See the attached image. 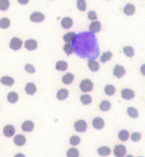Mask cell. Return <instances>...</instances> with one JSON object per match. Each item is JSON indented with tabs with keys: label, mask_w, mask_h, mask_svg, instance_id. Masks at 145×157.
<instances>
[{
	"label": "cell",
	"mask_w": 145,
	"mask_h": 157,
	"mask_svg": "<svg viewBox=\"0 0 145 157\" xmlns=\"http://www.w3.org/2000/svg\"><path fill=\"white\" fill-rule=\"evenodd\" d=\"M72 46L80 57H88L90 61H92L99 55V49L93 33L82 32L76 34Z\"/></svg>",
	"instance_id": "cell-1"
},
{
	"label": "cell",
	"mask_w": 145,
	"mask_h": 157,
	"mask_svg": "<svg viewBox=\"0 0 145 157\" xmlns=\"http://www.w3.org/2000/svg\"><path fill=\"white\" fill-rule=\"evenodd\" d=\"M80 88L82 92H90L93 88V84L89 79H85L80 83Z\"/></svg>",
	"instance_id": "cell-2"
},
{
	"label": "cell",
	"mask_w": 145,
	"mask_h": 157,
	"mask_svg": "<svg viewBox=\"0 0 145 157\" xmlns=\"http://www.w3.org/2000/svg\"><path fill=\"white\" fill-rule=\"evenodd\" d=\"M74 128L77 132H85L87 129V123L85 120H80L76 121L74 124Z\"/></svg>",
	"instance_id": "cell-3"
},
{
	"label": "cell",
	"mask_w": 145,
	"mask_h": 157,
	"mask_svg": "<svg viewBox=\"0 0 145 157\" xmlns=\"http://www.w3.org/2000/svg\"><path fill=\"white\" fill-rule=\"evenodd\" d=\"M126 153V148L123 145H117L114 149V155L115 157H123Z\"/></svg>",
	"instance_id": "cell-4"
},
{
	"label": "cell",
	"mask_w": 145,
	"mask_h": 157,
	"mask_svg": "<svg viewBox=\"0 0 145 157\" xmlns=\"http://www.w3.org/2000/svg\"><path fill=\"white\" fill-rule=\"evenodd\" d=\"M21 45H22V41L21 39H19L18 38H11V42H10V48L11 49L17 51L21 48Z\"/></svg>",
	"instance_id": "cell-5"
},
{
	"label": "cell",
	"mask_w": 145,
	"mask_h": 157,
	"mask_svg": "<svg viewBox=\"0 0 145 157\" xmlns=\"http://www.w3.org/2000/svg\"><path fill=\"white\" fill-rule=\"evenodd\" d=\"M113 74L116 77L120 78L122 76H124V75L125 74V69L124 68V67H122L121 65H115L113 70Z\"/></svg>",
	"instance_id": "cell-6"
},
{
	"label": "cell",
	"mask_w": 145,
	"mask_h": 157,
	"mask_svg": "<svg viewBox=\"0 0 145 157\" xmlns=\"http://www.w3.org/2000/svg\"><path fill=\"white\" fill-rule=\"evenodd\" d=\"M134 92L131 89H124L122 90V97L124 100H131L134 97Z\"/></svg>",
	"instance_id": "cell-7"
},
{
	"label": "cell",
	"mask_w": 145,
	"mask_h": 157,
	"mask_svg": "<svg viewBox=\"0 0 145 157\" xmlns=\"http://www.w3.org/2000/svg\"><path fill=\"white\" fill-rule=\"evenodd\" d=\"M30 19L32 22H42L44 19V14L36 11V12H34V13L31 15Z\"/></svg>",
	"instance_id": "cell-8"
},
{
	"label": "cell",
	"mask_w": 145,
	"mask_h": 157,
	"mask_svg": "<svg viewBox=\"0 0 145 157\" xmlns=\"http://www.w3.org/2000/svg\"><path fill=\"white\" fill-rule=\"evenodd\" d=\"M104 125H105V122L101 117H95L92 121V126H94V128L97 129V130L102 129Z\"/></svg>",
	"instance_id": "cell-9"
},
{
	"label": "cell",
	"mask_w": 145,
	"mask_h": 157,
	"mask_svg": "<svg viewBox=\"0 0 145 157\" xmlns=\"http://www.w3.org/2000/svg\"><path fill=\"white\" fill-rule=\"evenodd\" d=\"M101 30V23L99 21H95L90 25V31L91 33H96Z\"/></svg>",
	"instance_id": "cell-10"
},
{
	"label": "cell",
	"mask_w": 145,
	"mask_h": 157,
	"mask_svg": "<svg viewBox=\"0 0 145 157\" xmlns=\"http://www.w3.org/2000/svg\"><path fill=\"white\" fill-rule=\"evenodd\" d=\"M34 127V123L31 120L25 121V122L23 123L22 126H21V128H22V130H24L25 132H31V131H32Z\"/></svg>",
	"instance_id": "cell-11"
},
{
	"label": "cell",
	"mask_w": 145,
	"mask_h": 157,
	"mask_svg": "<svg viewBox=\"0 0 145 157\" xmlns=\"http://www.w3.org/2000/svg\"><path fill=\"white\" fill-rule=\"evenodd\" d=\"M4 135L7 137H11L15 134V128L11 125H7L3 129Z\"/></svg>",
	"instance_id": "cell-12"
},
{
	"label": "cell",
	"mask_w": 145,
	"mask_h": 157,
	"mask_svg": "<svg viewBox=\"0 0 145 157\" xmlns=\"http://www.w3.org/2000/svg\"><path fill=\"white\" fill-rule=\"evenodd\" d=\"M25 47L28 50H30V51H33V50H35L38 47V43L34 39H29V40L26 41L25 43Z\"/></svg>",
	"instance_id": "cell-13"
},
{
	"label": "cell",
	"mask_w": 145,
	"mask_h": 157,
	"mask_svg": "<svg viewBox=\"0 0 145 157\" xmlns=\"http://www.w3.org/2000/svg\"><path fill=\"white\" fill-rule=\"evenodd\" d=\"M124 13L127 15H131L135 12V7L133 4H127L124 8Z\"/></svg>",
	"instance_id": "cell-14"
},
{
	"label": "cell",
	"mask_w": 145,
	"mask_h": 157,
	"mask_svg": "<svg viewBox=\"0 0 145 157\" xmlns=\"http://www.w3.org/2000/svg\"><path fill=\"white\" fill-rule=\"evenodd\" d=\"M37 87L34 83H28L25 87V91L29 95H33L36 92Z\"/></svg>",
	"instance_id": "cell-15"
},
{
	"label": "cell",
	"mask_w": 145,
	"mask_h": 157,
	"mask_svg": "<svg viewBox=\"0 0 145 157\" xmlns=\"http://www.w3.org/2000/svg\"><path fill=\"white\" fill-rule=\"evenodd\" d=\"M76 37V34L75 32H68L67 34H64V36H63V40L65 42H67V43H70V42H73L75 40V38Z\"/></svg>",
	"instance_id": "cell-16"
},
{
	"label": "cell",
	"mask_w": 145,
	"mask_h": 157,
	"mask_svg": "<svg viewBox=\"0 0 145 157\" xmlns=\"http://www.w3.org/2000/svg\"><path fill=\"white\" fill-rule=\"evenodd\" d=\"M68 90L67 89H65V88H63V89H60L59 91L57 92V97L60 100H65L68 97Z\"/></svg>",
	"instance_id": "cell-17"
},
{
	"label": "cell",
	"mask_w": 145,
	"mask_h": 157,
	"mask_svg": "<svg viewBox=\"0 0 145 157\" xmlns=\"http://www.w3.org/2000/svg\"><path fill=\"white\" fill-rule=\"evenodd\" d=\"M1 83L5 85H7V86H12L13 84L15 83V80L12 77L9 76H4L2 77V78H1Z\"/></svg>",
	"instance_id": "cell-18"
},
{
	"label": "cell",
	"mask_w": 145,
	"mask_h": 157,
	"mask_svg": "<svg viewBox=\"0 0 145 157\" xmlns=\"http://www.w3.org/2000/svg\"><path fill=\"white\" fill-rule=\"evenodd\" d=\"M61 25L63 29H70L72 25V20L70 18H64L61 21Z\"/></svg>",
	"instance_id": "cell-19"
},
{
	"label": "cell",
	"mask_w": 145,
	"mask_h": 157,
	"mask_svg": "<svg viewBox=\"0 0 145 157\" xmlns=\"http://www.w3.org/2000/svg\"><path fill=\"white\" fill-rule=\"evenodd\" d=\"M98 153L102 156H109L111 153L110 148L107 147V146H102V147L99 148L97 150Z\"/></svg>",
	"instance_id": "cell-20"
},
{
	"label": "cell",
	"mask_w": 145,
	"mask_h": 157,
	"mask_svg": "<svg viewBox=\"0 0 145 157\" xmlns=\"http://www.w3.org/2000/svg\"><path fill=\"white\" fill-rule=\"evenodd\" d=\"M26 142V139L23 135H17L14 139V143L17 146H23Z\"/></svg>",
	"instance_id": "cell-21"
},
{
	"label": "cell",
	"mask_w": 145,
	"mask_h": 157,
	"mask_svg": "<svg viewBox=\"0 0 145 157\" xmlns=\"http://www.w3.org/2000/svg\"><path fill=\"white\" fill-rule=\"evenodd\" d=\"M68 67V65H67V62L63 61H57V64H56V69L57 71H66Z\"/></svg>",
	"instance_id": "cell-22"
},
{
	"label": "cell",
	"mask_w": 145,
	"mask_h": 157,
	"mask_svg": "<svg viewBox=\"0 0 145 157\" xmlns=\"http://www.w3.org/2000/svg\"><path fill=\"white\" fill-rule=\"evenodd\" d=\"M74 79V76L73 75H72L71 73H68L67 75H65L63 77V79H62V81H63V84H70L72 82V80Z\"/></svg>",
	"instance_id": "cell-23"
},
{
	"label": "cell",
	"mask_w": 145,
	"mask_h": 157,
	"mask_svg": "<svg viewBox=\"0 0 145 157\" xmlns=\"http://www.w3.org/2000/svg\"><path fill=\"white\" fill-rule=\"evenodd\" d=\"M18 95L17 93L15 92H10L9 94H8V100L11 103H14L18 101Z\"/></svg>",
	"instance_id": "cell-24"
},
{
	"label": "cell",
	"mask_w": 145,
	"mask_h": 157,
	"mask_svg": "<svg viewBox=\"0 0 145 157\" xmlns=\"http://www.w3.org/2000/svg\"><path fill=\"white\" fill-rule=\"evenodd\" d=\"M111 108V103L108 100H102L99 105V109L102 111H107Z\"/></svg>",
	"instance_id": "cell-25"
},
{
	"label": "cell",
	"mask_w": 145,
	"mask_h": 157,
	"mask_svg": "<svg viewBox=\"0 0 145 157\" xmlns=\"http://www.w3.org/2000/svg\"><path fill=\"white\" fill-rule=\"evenodd\" d=\"M128 137H129V133H128V130H121L119 133H118V138H119V140H122V141L124 142L126 141V140H128Z\"/></svg>",
	"instance_id": "cell-26"
},
{
	"label": "cell",
	"mask_w": 145,
	"mask_h": 157,
	"mask_svg": "<svg viewBox=\"0 0 145 157\" xmlns=\"http://www.w3.org/2000/svg\"><path fill=\"white\" fill-rule=\"evenodd\" d=\"M88 66H89V67H90V69L92 71H97L99 69V63H98L97 61H95V60L89 61Z\"/></svg>",
	"instance_id": "cell-27"
},
{
	"label": "cell",
	"mask_w": 145,
	"mask_h": 157,
	"mask_svg": "<svg viewBox=\"0 0 145 157\" xmlns=\"http://www.w3.org/2000/svg\"><path fill=\"white\" fill-rule=\"evenodd\" d=\"M80 100H81V102H82V104H84V105L90 104V103L92 102L91 96L89 95V94H83V95L81 96Z\"/></svg>",
	"instance_id": "cell-28"
},
{
	"label": "cell",
	"mask_w": 145,
	"mask_h": 157,
	"mask_svg": "<svg viewBox=\"0 0 145 157\" xmlns=\"http://www.w3.org/2000/svg\"><path fill=\"white\" fill-rule=\"evenodd\" d=\"M112 54L110 52H104V53L102 54V55L101 56L100 61L102 62V63H105L107 61H109V60L112 58Z\"/></svg>",
	"instance_id": "cell-29"
},
{
	"label": "cell",
	"mask_w": 145,
	"mask_h": 157,
	"mask_svg": "<svg viewBox=\"0 0 145 157\" xmlns=\"http://www.w3.org/2000/svg\"><path fill=\"white\" fill-rule=\"evenodd\" d=\"M123 52L125 54L126 56L128 57H132L134 54V48H132L131 46H126L123 48Z\"/></svg>",
	"instance_id": "cell-30"
},
{
	"label": "cell",
	"mask_w": 145,
	"mask_h": 157,
	"mask_svg": "<svg viewBox=\"0 0 145 157\" xmlns=\"http://www.w3.org/2000/svg\"><path fill=\"white\" fill-rule=\"evenodd\" d=\"M127 113L129 115V117H132V118H137L138 117V112L134 107H128L127 110Z\"/></svg>",
	"instance_id": "cell-31"
},
{
	"label": "cell",
	"mask_w": 145,
	"mask_h": 157,
	"mask_svg": "<svg viewBox=\"0 0 145 157\" xmlns=\"http://www.w3.org/2000/svg\"><path fill=\"white\" fill-rule=\"evenodd\" d=\"M105 93L109 96H112L115 93V88L113 85H107L105 87Z\"/></svg>",
	"instance_id": "cell-32"
},
{
	"label": "cell",
	"mask_w": 145,
	"mask_h": 157,
	"mask_svg": "<svg viewBox=\"0 0 145 157\" xmlns=\"http://www.w3.org/2000/svg\"><path fill=\"white\" fill-rule=\"evenodd\" d=\"M67 157H79V151L76 148H71L67 151Z\"/></svg>",
	"instance_id": "cell-33"
},
{
	"label": "cell",
	"mask_w": 145,
	"mask_h": 157,
	"mask_svg": "<svg viewBox=\"0 0 145 157\" xmlns=\"http://www.w3.org/2000/svg\"><path fill=\"white\" fill-rule=\"evenodd\" d=\"M63 50H64L67 55H70V54H71L74 52V48H73V46L71 44H69V43L65 44L64 47H63Z\"/></svg>",
	"instance_id": "cell-34"
},
{
	"label": "cell",
	"mask_w": 145,
	"mask_h": 157,
	"mask_svg": "<svg viewBox=\"0 0 145 157\" xmlns=\"http://www.w3.org/2000/svg\"><path fill=\"white\" fill-rule=\"evenodd\" d=\"M10 25L9 19L7 18H3L0 20V27L2 29H7Z\"/></svg>",
	"instance_id": "cell-35"
},
{
	"label": "cell",
	"mask_w": 145,
	"mask_h": 157,
	"mask_svg": "<svg viewBox=\"0 0 145 157\" xmlns=\"http://www.w3.org/2000/svg\"><path fill=\"white\" fill-rule=\"evenodd\" d=\"M9 7V2L8 0H0V10L6 11Z\"/></svg>",
	"instance_id": "cell-36"
},
{
	"label": "cell",
	"mask_w": 145,
	"mask_h": 157,
	"mask_svg": "<svg viewBox=\"0 0 145 157\" xmlns=\"http://www.w3.org/2000/svg\"><path fill=\"white\" fill-rule=\"evenodd\" d=\"M77 8L80 11H85L86 9V2L84 0H78L77 1Z\"/></svg>",
	"instance_id": "cell-37"
},
{
	"label": "cell",
	"mask_w": 145,
	"mask_h": 157,
	"mask_svg": "<svg viewBox=\"0 0 145 157\" xmlns=\"http://www.w3.org/2000/svg\"><path fill=\"white\" fill-rule=\"evenodd\" d=\"M80 142V138L77 136H72L70 139V143L72 146H77Z\"/></svg>",
	"instance_id": "cell-38"
},
{
	"label": "cell",
	"mask_w": 145,
	"mask_h": 157,
	"mask_svg": "<svg viewBox=\"0 0 145 157\" xmlns=\"http://www.w3.org/2000/svg\"><path fill=\"white\" fill-rule=\"evenodd\" d=\"M141 135L140 133H137V132H135V133H133L131 135V140H133L134 142H137L139 141L140 140H141Z\"/></svg>",
	"instance_id": "cell-39"
},
{
	"label": "cell",
	"mask_w": 145,
	"mask_h": 157,
	"mask_svg": "<svg viewBox=\"0 0 145 157\" xmlns=\"http://www.w3.org/2000/svg\"><path fill=\"white\" fill-rule=\"evenodd\" d=\"M25 69L27 72L31 73V74H33V73H34V71H35V69H34V66H33V65H29V64H28V65H25Z\"/></svg>",
	"instance_id": "cell-40"
},
{
	"label": "cell",
	"mask_w": 145,
	"mask_h": 157,
	"mask_svg": "<svg viewBox=\"0 0 145 157\" xmlns=\"http://www.w3.org/2000/svg\"><path fill=\"white\" fill-rule=\"evenodd\" d=\"M88 19H90V20H95L97 19V15L94 11H89L88 13Z\"/></svg>",
	"instance_id": "cell-41"
},
{
	"label": "cell",
	"mask_w": 145,
	"mask_h": 157,
	"mask_svg": "<svg viewBox=\"0 0 145 157\" xmlns=\"http://www.w3.org/2000/svg\"><path fill=\"white\" fill-rule=\"evenodd\" d=\"M141 72L142 75L145 76V64L141 67Z\"/></svg>",
	"instance_id": "cell-42"
},
{
	"label": "cell",
	"mask_w": 145,
	"mask_h": 157,
	"mask_svg": "<svg viewBox=\"0 0 145 157\" xmlns=\"http://www.w3.org/2000/svg\"><path fill=\"white\" fill-rule=\"evenodd\" d=\"M15 157H25V155H23L21 153H18V154H16V155L15 156Z\"/></svg>",
	"instance_id": "cell-43"
},
{
	"label": "cell",
	"mask_w": 145,
	"mask_h": 157,
	"mask_svg": "<svg viewBox=\"0 0 145 157\" xmlns=\"http://www.w3.org/2000/svg\"><path fill=\"white\" fill-rule=\"evenodd\" d=\"M126 157H133V156H132L131 155H128V156H126Z\"/></svg>",
	"instance_id": "cell-44"
},
{
	"label": "cell",
	"mask_w": 145,
	"mask_h": 157,
	"mask_svg": "<svg viewBox=\"0 0 145 157\" xmlns=\"http://www.w3.org/2000/svg\"><path fill=\"white\" fill-rule=\"evenodd\" d=\"M139 157H142V156H139Z\"/></svg>",
	"instance_id": "cell-45"
}]
</instances>
